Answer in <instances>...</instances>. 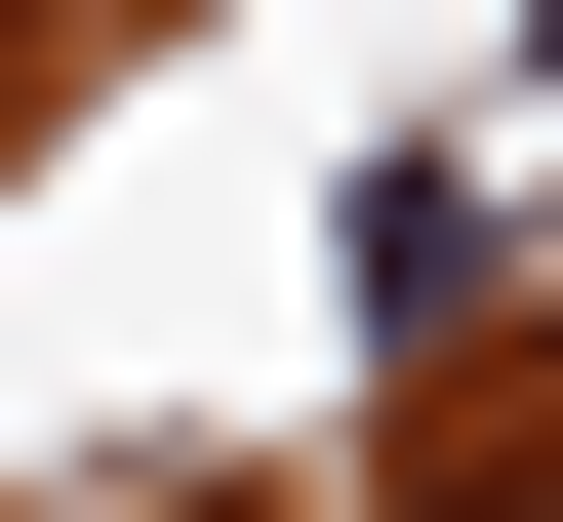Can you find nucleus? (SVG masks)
Wrapping results in <instances>:
<instances>
[{"mask_svg": "<svg viewBox=\"0 0 563 522\" xmlns=\"http://www.w3.org/2000/svg\"><path fill=\"white\" fill-rule=\"evenodd\" d=\"M0 81H41V41H0Z\"/></svg>", "mask_w": 563, "mask_h": 522, "instance_id": "obj_1", "label": "nucleus"}]
</instances>
